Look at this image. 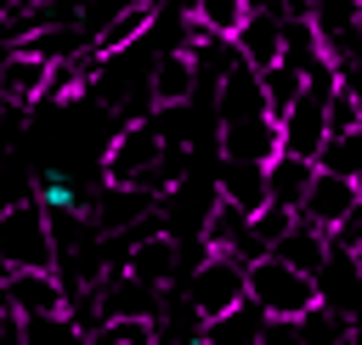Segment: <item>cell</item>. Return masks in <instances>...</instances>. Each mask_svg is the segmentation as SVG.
Segmentation results:
<instances>
[{
	"label": "cell",
	"mask_w": 362,
	"mask_h": 345,
	"mask_svg": "<svg viewBox=\"0 0 362 345\" xmlns=\"http://www.w3.org/2000/svg\"><path fill=\"white\" fill-rule=\"evenodd\" d=\"M311 181H317V158L277 153V158L266 164V192H272V204H288V209H300V204H305V192H311Z\"/></svg>",
	"instance_id": "cell-18"
},
{
	"label": "cell",
	"mask_w": 362,
	"mask_h": 345,
	"mask_svg": "<svg viewBox=\"0 0 362 345\" xmlns=\"http://www.w3.org/2000/svg\"><path fill=\"white\" fill-rule=\"evenodd\" d=\"M300 345H356V317L334 305H311L300 317Z\"/></svg>",
	"instance_id": "cell-23"
},
{
	"label": "cell",
	"mask_w": 362,
	"mask_h": 345,
	"mask_svg": "<svg viewBox=\"0 0 362 345\" xmlns=\"http://www.w3.org/2000/svg\"><path fill=\"white\" fill-rule=\"evenodd\" d=\"M266 322H272V317H266L255 300H243V305H232L226 317H215L204 334H209L215 345H260V339H266Z\"/></svg>",
	"instance_id": "cell-21"
},
{
	"label": "cell",
	"mask_w": 362,
	"mask_h": 345,
	"mask_svg": "<svg viewBox=\"0 0 362 345\" xmlns=\"http://www.w3.org/2000/svg\"><path fill=\"white\" fill-rule=\"evenodd\" d=\"M34 192H40V204H45V209H85V204H79V192H74V181H68L62 170H45V175L34 181Z\"/></svg>",
	"instance_id": "cell-28"
},
{
	"label": "cell",
	"mask_w": 362,
	"mask_h": 345,
	"mask_svg": "<svg viewBox=\"0 0 362 345\" xmlns=\"http://www.w3.org/2000/svg\"><path fill=\"white\" fill-rule=\"evenodd\" d=\"M28 345H90V328L74 311H45V317H17Z\"/></svg>",
	"instance_id": "cell-22"
},
{
	"label": "cell",
	"mask_w": 362,
	"mask_h": 345,
	"mask_svg": "<svg viewBox=\"0 0 362 345\" xmlns=\"http://www.w3.org/2000/svg\"><path fill=\"white\" fill-rule=\"evenodd\" d=\"M181 345H215V339H209V334H198V339H181Z\"/></svg>",
	"instance_id": "cell-34"
},
{
	"label": "cell",
	"mask_w": 362,
	"mask_h": 345,
	"mask_svg": "<svg viewBox=\"0 0 362 345\" xmlns=\"http://www.w3.org/2000/svg\"><path fill=\"white\" fill-rule=\"evenodd\" d=\"M6 17H11V0H0V28H6Z\"/></svg>",
	"instance_id": "cell-33"
},
{
	"label": "cell",
	"mask_w": 362,
	"mask_h": 345,
	"mask_svg": "<svg viewBox=\"0 0 362 345\" xmlns=\"http://www.w3.org/2000/svg\"><path fill=\"white\" fill-rule=\"evenodd\" d=\"M356 192H362V170H356Z\"/></svg>",
	"instance_id": "cell-35"
},
{
	"label": "cell",
	"mask_w": 362,
	"mask_h": 345,
	"mask_svg": "<svg viewBox=\"0 0 362 345\" xmlns=\"http://www.w3.org/2000/svg\"><path fill=\"white\" fill-rule=\"evenodd\" d=\"M153 23H158V0H136V6L113 11V17H107L96 34H90V51H96L102 62H107V57H124V51H130V45H136V40H141Z\"/></svg>",
	"instance_id": "cell-11"
},
{
	"label": "cell",
	"mask_w": 362,
	"mask_h": 345,
	"mask_svg": "<svg viewBox=\"0 0 362 345\" xmlns=\"http://www.w3.org/2000/svg\"><path fill=\"white\" fill-rule=\"evenodd\" d=\"M356 23H362V0H356Z\"/></svg>",
	"instance_id": "cell-36"
},
{
	"label": "cell",
	"mask_w": 362,
	"mask_h": 345,
	"mask_svg": "<svg viewBox=\"0 0 362 345\" xmlns=\"http://www.w3.org/2000/svg\"><path fill=\"white\" fill-rule=\"evenodd\" d=\"M249 11H277V17H283V11H288V0H249Z\"/></svg>",
	"instance_id": "cell-32"
},
{
	"label": "cell",
	"mask_w": 362,
	"mask_h": 345,
	"mask_svg": "<svg viewBox=\"0 0 362 345\" xmlns=\"http://www.w3.org/2000/svg\"><path fill=\"white\" fill-rule=\"evenodd\" d=\"M232 45H238V57L249 62V68H277L283 62V17L277 11H249L243 17V28L232 34Z\"/></svg>",
	"instance_id": "cell-12"
},
{
	"label": "cell",
	"mask_w": 362,
	"mask_h": 345,
	"mask_svg": "<svg viewBox=\"0 0 362 345\" xmlns=\"http://www.w3.org/2000/svg\"><path fill=\"white\" fill-rule=\"evenodd\" d=\"M283 153V124L272 113L255 119H226L221 124V158H249V164H272Z\"/></svg>",
	"instance_id": "cell-7"
},
{
	"label": "cell",
	"mask_w": 362,
	"mask_h": 345,
	"mask_svg": "<svg viewBox=\"0 0 362 345\" xmlns=\"http://www.w3.org/2000/svg\"><path fill=\"white\" fill-rule=\"evenodd\" d=\"M221 198L243 204L249 215H255V209H266V204H272V192H266V164H249V158H221Z\"/></svg>",
	"instance_id": "cell-20"
},
{
	"label": "cell",
	"mask_w": 362,
	"mask_h": 345,
	"mask_svg": "<svg viewBox=\"0 0 362 345\" xmlns=\"http://www.w3.org/2000/svg\"><path fill=\"white\" fill-rule=\"evenodd\" d=\"M249 300L266 311V317H305L311 305H322V288L311 271L288 266L283 255H266L249 266Z\"/></svg>",
	"instance_id": "cell-3"
},
{
	"label": "cell",
	"mask_w": 362,
	"mask_h": 345,
	"mask_svg": "<svg viewBox=\"0 0 362 345\" xmlns=\"http://www.w3.org/2000/svg\"><path fill=\"white\" fill-rule=\"evenodd\" d=\"M260 90H266V113H272V119H283V113L300 102L305 74H300V68H288V62H277V68H266V74H260Z\"/></svg>",
	"instance_id": "cell-24"
},
{
	"label": "cell",
	"mask_w": 362,
	"mask_h": 345,
	"mask_svg": "<svg viewBox=\"0 0 362 345\" xmlns=\"http://www.w3.org/2000/svg\"><path fill=\"white\" fill-rule=\"evenodd\" d=\"M153 339H158L153 317H113V322L90 328V345H153Z\"/></svg>",
	"instance_id": "cell-27"
},
{
	"label": "cell",
	"mask_w": 362,
	"mask_h": 345,
	"mask_svg": "<svg viewBox=\"0 0 362 345\" xmlns=\"http://www.w3.org/2000/svg\"><path fill=\"white\" fill-rule=\"evenodd\" d=\"M339 85L356 96V107H362V57H351V62H339Z\"/></svg>",
	"instance_id": "cell-31"
},
{
	"label": "cell",
	"mask_w": 362,
	"mask_h": 345,
	"mask_svg": "<svg viewBox=\"0 0 362 345\" xmlns=\"http://www.w3.org/2000/svg\"><path fill=\"white\" fill-rule=\"evenodd\" d=\"M283 62L300 68L305 79L334 62L328 45H322V34H317V23H311V11H283Z\"/></svg>",
	"instance_id": "cell-13"
},
{
	"label": "cell",
	"mask_w": 362,
	"mask_h": 345,
	"mask_svg": "<svg viewBox=\"0 0 362 345\" xmlns=\"http://www.w3.org/2000/svg\"><path fill=\"white\" fill-rule=\"evenodd\" d=\"M187 300L198 305V317L209 328L215 317H226L232 305L249 300V260H238V255H204L192 266V277H187Z\"/></svg>",
	"instance_id": "cell-4"
},
{
	"label": "cell",
	"mask_w": 362,
	"mask_h": 345,
	"mask_svg": "<svg viewBox=\"0 0 362 345\" xmlns=\"http://www.w3.org/2000/svg\"><path fill=\"white\" fill-rule=\"evenodd\" d=\"M147 204H153L147 187H107L102 181V192H96V204L85 215L96 221V232H136V221L147 215Z\"/></svg>",
	"instance_id": "cell-14"
},
{
	"label": "cell",
	"mask_w": 362,
	"mask_h": 345,
	"mask_svg": "<svg viewBox=\"0 0 362 345\" xmlns=\"http://www.w3.org/2000/svg\"><path fill=\"white\" fill-rule=\"evenodd\" d=\"M249 221H255V215H249L243 204H232V198L215 192V204H209V215H204V226H198L204 255H238L243 238H249Z\"/></svg>",
	"instance_id": "cell-16"
},
{
	"label": "cell",
	"mask_w": 362,
	"mask_h": 345,
	"mask_svg": "<svg viewBox=\"0 0 362 345\" xmlns=\"http://www.w3.org/2000/svg\"><path fill=\"white\" fill-rule=\"evenodd\" d=\"M362 124V107H356V96L339 85L334 96H328V130H356Z\"/></svg>",
	"instance_id": "cell-29"
},
{
	"label": "cell",
	"mask_w": 362,
	"mask_h": 345,
	"mask_svg": "<svg viewBox=\"0 0 362 345\" xmlns=\"http://www.w3.org/2000/svg\"><path fill=\"white\" fill-rule=\"evenodd\" d=\"M362 192H356V181L351 175H334V170H322L317 164V181H311V192H305V204H300V215L305 221H317L322 232H334L345 215H351V204H356Z\"/></svg>",
	"instance_id": "cell-10"
},
{
	"label": "cell",
	"mask_w": 362,
	"mask_h": 345,
	"mask_svg": "<svg viewBox=\"0 0 362 345\" xmlns=\"http://www.w3.org/2000/svg\"><path fill=\"white\" fill-rule=\"evenodd\" d=\"M334 243H339V249H351V255H362V198H356V204H351V215L334 226Z\"/></svg>",
	"instance_id": "cell-30"
},
{
	"label": "cell",
	"mask_w": 362,
	"mask_h": 345,
	"mask_svg": "<svg viewBox=\"0 0 362 345\" xmlns=\"http://www.w3.org/2000/svg\"><path fill=\"white\" fill-rule=\"evenodd\" d=\"M74 288L62 271H0V305L11 317H45V311H68Z\"/></svg>",
	"instance_id": "cell-5"
},
{
	"label": "cell",
	"mask_w": 362,
	"mask_h": 345,
	"mask_svg": "<svg viewBox=\"0 0 362 345\" xmlns=\"http://www.w3.org/2000/svg\"><path fill=\"white\" fill-rule=\"evenodd\" d=\"M221 124L226 119H255V113H266V90H260V68H249L243 57L221 74Z\"/></svg>",
	"instance_id": "cell-17"
},
{
	"label": "cell",
	"mask_w": 362,
	"mask_h": 345,
	"mask_svg": "<svg viewBox=\"0 0 362 345\" xmlns=\"http://www.w3.org/2000/svg\"><path fill=\"white\" fill-rule=\"evenodd\" d=\"M317 164L334 170V175H351V181H356V170H362V124H356V130H328Z\"/></svg>",
	"instance_id": "cell-25"
},
{
	"label": "cell",
	"mask_w": 362,
	"mask_h": 345,
	"mask_svg": "<svg viewBox=\"0 0 362 345\" xmlns=\"http://www.w3.org/2000/svg\"><path fill=\"white\" fill-rule=\"evenodd\" d=\"M158 294L164 288H153V283H141L136 271H107L102 283H96V317L102 322H113V317H153L158 322Z\"/></svg>",
	"instance_id": "cell-6"
},
{
	"label": "cell",
	"mask_w": 362,
	"mask_h": 345,
	"mask_svg": "<svg viewBox=\"0 0 362 345\" xmlns=\"http://www.w3.org/2000/svg\"><path fill=\"white\" fill-rule=\"evenodd\" d=\"M51 68L57 62H45V57H34V51H6V62H0V102L6 107H23V102H40L45 90H51Z\"/></svg>",
	"instance_id": "cell-9"
},
{
	"label": "cell",
	"mask_w": 362,
	"mask_h": 345,
	"mask_svg": "<svg viewBox=\"0 0 362 345\" xmlns=\"http://www.w3.org/2000/svg\"><path fill=\"white\" fill-rule=\"evenodd\" d=\"M164 158H170V136L153 119H130L107 141V153H102V181L107 187H147L153 192V175L164 170Z\"/></svg>",
	"instance_id": "cell-2"
},
{
	"label": "cell",
	"mask_w": 362,
	"mask_h": 345,
	"mask_svg": "<svg viewBox=\"0 0 362 345\" xmlns=\"http://www.w3.org/2000/svg\"><path fill=\"white\" fill-rule=\"evenodd\" d=\"M187 11H192V23H204L209 34L232 40V34L243 28V17H249V0H187Z\"/></svg>",
	"instance_id": "cell-26"
},
{
	"label": "cell",
	"mask_w": 362,
	"mask_h": 345,
	"mask_svg": "<svg viewBox=\"0 0 362 345\" xmlns=\"http://www.w3.org/2000/svg\"><path fill=\"white\" fill-rule=\"evenodd\" d=\"M62 249L51 232V209L40 198L0 204V271H57Z\"/></svg>",
	"instance_id": "cell-1"
},
{
	"label": "cell",
	"mask_w": 362,
	"mask_h": 345,
	"mask_svg": "<svg viewBox=\"0 0 362 345\" xmlns=\"http://www.w3.org/2000/svg\"><path fill=\"white\" fill-rule=\"evenodd\" d=\"M272 255H283L288 266H300V271H311V277H317V271L328 266V255H334V232H322L317 221H305V215H300V221L288 226V238H283Z\"/></svg>",
	"instance_id": "cell-19"
},
{
	"label": "cell",
	"mask_w": 362,
	"mask_h": 345,
	"mask_svg": "<svg viewBox=\"0 0 362 345\" xmlns=\"http://www.w3.org/2000/svg\"><path fill=\"white\" fill-rule=\"evenodd\" d=\"M356 260H362V255H356Z\"/></svg>",
	"instance_id": "cell-37"
},
{
	"label": "cell",
	"mask_w": 362,
	"mask_h": 345,
	"mask_svg": "<svg viewBox=\"0 0 362 345\" xmlns=\"http://www.w3.org/2000/svg\"><path fill=\"white\" fill-rule=\"evenodd\" d=\"M192 85H198V57L181 51V45L158 51V62H153V102L158 107H187Z\"/></svg>",
	"instance_id": "cell-15"
},
{
	"label": "cell",
	"mask_w": 362,
	"mask_h": 345,
	"mask_svg": "<svg viewBox=\"0 0 362 345\" xmlns=\"http://www.w3.org/2000/svg\"><path fill=\"white\" fill-rule=\"evenodd\" d=\"M124 271H136L141 283L164 288L181 271V238L175 232H158V226H141L136 243H130V255H124Z\"/></svg>",
	"instance_id": "cell-8"
}]
</instances>
